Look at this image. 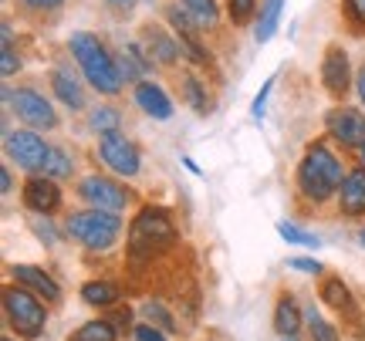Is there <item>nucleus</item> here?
Returning <instances> with one entry per match:
<instances>
[{
    "mask_svg": "<svg viewBox=\"0 0 365 341\" xmlns=\"http://www.w3.org/2000/svg\"><path fill=\"white\" fill-rule=\"evenodd\" d=\"M68 48H71V58L78 61L81 75L95 92L102 95H118L122 92V71H118V58H112V51L105 48L102 41L88 34V31H75L68 38Z\"/></svg>",
    "mask_w": 365,
    "mask_h": 341,
    "instance_id": "f257e3e1",
    "label": "nucleus"
},
{
    "mask_svg": "<svg viewBox=\"0 0 365 341\" xmlns=\"http://www.w3.org/2000/svg\"><path fill=\"white\" fill-rule=\"evenodd\" d=\"M349 172H341V162L325 142H312L298 162V189L312 203H325L341 189Z\"/></svg>",
    "mask_w": 365,
    "mask_h": 341,
    "instance_id": "f03ea898",
    "label": "nucleus"
},
{
    "mask_svg": "<svg viewBox=\"0 0 365 341\" xmlns=\"http://www.w3.org/2000/svg\"><path fill=\"white\" fill-rule=\"evenodd\" d=\"M65 234L71 240H78L85 250H108L122 234V220L108 210H81L71 213L65 224Z\"/></svg>",
    "mask_w": 365,
    "mask_h": 341,
    "instance_id": "7ed1b4c3",
    "label": "nucleus"
},
{
    "mask_svg": "<svg viewBox=\"0 0 365 341\" xmlns=\"http://www.w3.org/2000/svg\"><path fill=\"white\" fill-rule=\"evenodd\" d=\"M132 253L135 257H149L156 250H166L176 243V226H173L170 213L159 210V206H145L139 210V216L132 220V234H129Z\"/></svg>",
    "mask_w": 365,
    "mask_h": 341,
    "instance_id": "20e7f679",
    "label": "nucleus"
},
{
    "mask_svg": "<svg viewBox=\"0 0 365 341\" xmlns=\"http://www.w3.org/2000/svg\"><path fill=\"white\" fill-rule=\"evenodd\" d=\"M4 311H7V321L11 328L21 335V338L34 341L44 335V325H48V308L41 304V298H34L24 284L4 290Z\"/></svg>",
    "mask_w": 365,
    "mask_h": 341,
    "instance_id": "39448f33",
    "label": "nucleus"
},
{
    "mask_svg": "<svg viewBox=\"0 0 365 341\" xmlns=\"http://www.w3.org/2000/svg\"><path fill=\"white\" fill-rule=\"evenodd\" d=\"M4 102L14 108V115L21 118L24 125H31V129H54L58 125V115H54L51 102L44 98L41 92H34V88H4Z\"/></svg>",
    "mask_w": 365,
    "mask_h": 341,
    "instance_id": "423d86ee",
    "label": "nucleus"
},
{
    "mask_svg": "<svg viewBox=\"0 0 365 341\" xmlns=\"http://www.w3.org/2000/svg\"><path fill=\"white\" fill-rule=\"evenodd\" d=\"M7 156L27 172H44V162L51 156V145H44L34 129H17V132H7Z\"/></svg>",
    "mask_w": 365,
    "mask_h": 341,
    "instance_id": "0eeeda50",
    "label": "nucleus"
},
{
    "mask_svg": "<svg viewBox=\"0 0 365 341\" xmlns=\"http://www.w3.org/2000/svg\"><path fill=\"white\" fill-rule=\"evenodd\" d=\"M98 152H102L105 166H108L112 172L125 176V179L139 176V149H135V145H132L122 132H108V135H102Z\"/></svg>",
    "mask_w": 365,
    "mask_h": 341,
    "instance_id": "6e6552de",
    "label": "nucleus"
},
{
    "mask_svg": "<svg viewBox=\"0 0 365 341\" xmlns=\"http://www.w3.org/2000/svg\"><path fill=\"white\" fill-rule=\"evenodd\" d=\"M325 125H328V135H331L335 142L349 145V149H362L365 145V115L359 108H349V105L331 108L325 118Z\"/></svg>",
    "mask_w": 365,
    "mask_h": 341,
    "instance_id": "1a4fd4ad",
    "label": "nucleus"
},
{
    "mask_svg": "<svg viewBox=\"0 0 365 341\" xmlns=\"http://www.w3.org/2000/svg\"><path fill=\"white\" fill-rule=\"evenodd\" d=\"M78 193H81V199L91 203V210H108V213H118L132 199L122 186L112 183V179H105V176H88V179H81Z\"/></svg>",
    "mask_w": 365,
    "mask_h": 341,
    "instance_id": "9d476101",
    "label": "nucleus"
},
{
    "mask_svg": "<svg viewBox=\"0 0 365 341\" xmlns=\"http://www.w3.org/2000/svg\"><path fill=\"white\" fill-rule=\"evenodd\" d=\"M322 85L328 88V95H345L352 85V65H349V54L341 44H328L325 48V61H322Z\"/></svg>",
    "mask_w": 365,
    "mask_h": 341,
    "instance_id": "9b49d317",
    "label": "nucleus"
},
{
    "mask_svg": "<svg viewBox=\"0 0 365 341\" xmlns=\"http://www.w3.org/2000/svg\"><path fill=\"white\" fill-rule=\"evenodd\" d=\"M143 41H145V54H149L153 65H166V68L176 65V58H180V41H176V34H166V31L156 24H145Z\"/></svg>",
    "mask_w": 365,
    "mask_h": 341,
    "instance_id": "f8f14e48",
    "label": "nucleus"
},
{
    "mask_svg": "<svg viewBox=\"0 0 365 341\" xmlns=\"http://www.w3.org/2000/svg\"><path fill=\"white\" fill-rule=\"evenodd\" d=\"M24 206L34 213L58 210V206H61V193H58L54 179H48V176H31L24 183Z\"/></svg>",
    "mask_w": 365,
    "mask_h": 341,
    "instance_id": "ddd939ff",
    "label": "nucleus"
},
{
    "mask_svg": "<svg viewBox=\"0 0 365 341\" xmlns=\"http://www.w3.org/2000/svg\"><path fill=\"white\" fill-rule=\"evenodd\" d=\"M11 277L17 280V284H24L27 290L41 294L48 304L61 301V288H58V284L51 280V274H48V271H41V267H31V263H14Z\"/></svg>",
    "mask_w": 365,
    "mask_h": 341,
    "instance_id": "4468645a",
    "label": "nucleus"
},
{
    "mask_svg": "<svg viewBox=\"0 0 365 341\" xmlns=\"http://www.w3.org/2000/svg\"><path fill=\"white\" fill-rule=\"evenodd\" d=\"M135 105L143 108L145 115L159 118V122L173 118V102H170V95L163 92L156 81H139V85H135Z\"/></svg>",
    "mask_w": 365,
    "mask_h": 341,
    "instance_id": "2eb2a0df",
    "label": "nucleus"
},
{
    "mask_svg": "<svg viewBox=\"0 0 365 341\" xmlns=\"http://www.w3.org/2000/svg\"><path fill=\"white\" fill-rule=\"evenodd\" d=\"M339 203L349 216L365 213V169H352L345 176V183L339 189Z\"/></svg>",
    "mask_w": 365,
    "mask_h": 341,
    "instance_id": "dca6fc26",
    "label": "nucleus"
},
{
    "mask_svg": "<svg viewBox=\"0 0 365 341\" xmlns=\"http://www.w3.org/2000/svg\"><path fill=\"white\" fill-rule=\"evenodd\" d=\"M51 88H54V95H58V102H65L68 108L85 105V92H81L78 78H75L68 68H54L51 71Z\"/></svg>",
    "mask_w": 365,
    "mask_h": 341,
    "instance_id": "f3484780",
    "label": "nucleus"
},
{
    "mask_svg": "<svg viewBox=\"0 0 365 341\" xmlns=\"http://www.w3.org/2000/svg\"><path fill=\"white\" fill-rule=\"evenodd\" d=\"M281 14H284V0H264L261 4V11H257V24H254V41H257V44H267V41L277 34Z\"/></svg>",
    "mask_w": 365,
    "mask_h": 341,
    "instance_id": "a211bd4d",
    "label": "nucleus"
},
{
    "mask_svg": "<svg viewBox=\"0 0 365 341\" xmlns=\"http://www.w3.org/2000/svg\"><path fill=\"white\" fill-rule=\"evenodd\" d=\"M149 68H153V61H149V54H143L139 44H125V48L118 51V71H122L125 81H135V85H139Z\"/></svg>",
    "mask_w": 365,
    "mask_h": 341,
    "instance_id": "6ab92c4d",
    "label": "nucleus"
},
{
    "mask_svg": "<svg viewBox=\"0 0 365 341\" xmlns=\"http://www.w3.org/2000/svg\"><path fill=\"white\" fill-rule=\"evenodd\" d=\"M274 328H277V335H284V338L301 335V311H298V304H294L291 294H281V298H277V308H274Z\"/></svg>",
    "mask_w": 365,
    "mask_h": 341,
    "instance_id": "aec40b11",
    "label": "nucleus"
},
{
    "mask_svg": "<svg viewBox=\"0 0 365 341\" xmlns=\"http://www.w3.org/2000/svg\"><path fill=\"white\" fill-rule=\"evenodd\" d=\"M322 301L328 308H335V311H349V315H352V308H355L349 288L341 284V277H328L325 284H322Z\"/></svg>",
    "mask_w": 365,
    "mask_h": 341,
    "instance_id": "412c9836",
    "label": "nucleus"
},
{
    "mask_svg": "<svg viewBox=\"0 0 365 341\" xmlns=\"http://www.w3.org/2000/svg\"><path fill=\"white\" fill-rule=\"evenodd\" d=\"M81 298H85V304H91V308H108V304L118 301V288L115 284H105V280H88V284L81 288Z\"/></svg>",
    "mask_w": 365,
    "mask_h": 341,
    "instance_id": "4be33fe9",
    "label": "nucleus"
},
{
    "mask_svg": "<svg viewBox=\"0 0 365 341\" xmlns=\"http://www.w3.org/2000/svg\"><path fill=\"white\" fill-rule=\"evenodd\" d=\"M182 11L193 17L200 27H213L220 21V7H217V0H180Z\"/></svg>",
    "mask_w": 365,
    "mask_h": 341,
    "instance_id": "5701e85b",
    "label": "nucleus"
},
{
    "mask_svg": "<svg viewBox=\"0 0 365 341\" xmlns=\"http://www.w3.org/2000/svg\"><path fill=\"white\" fill-rule=\"evenodd\" d=\"M182 98L190 102V108H193L196 115H207L210 108H213V102L207 98V92H203V85H200L196 75H182Z\"/></svg>",
    "mask_w": 365,
    "mask_h": 341,
    "instance_id": "b1692460",
    "label": "nucleus"
},
{
    "mask_svg": "<svg viewBox=\"0 0 365 341\" xmlns=\"http://www.w3.org/2000/svg\"><path fill=\"white\" fill-rule=\"evenodd\" d=\"M277 234H281V240L294 243V247H308V250H318V247H322V240H318L314 234H304V230H298V226L287 224V220H281V224H277Z\"/></svg>",
    "mask_w": 365,
    "mask_h": 341,
    "instance_id": "393cba45",
    "label": "nucleus"
},
{
    "mask_svg": "<svg viewBox=\"0 0 365 341\" xmlns=\"http://www.w3.org/2000/svg\"><path fill=\"white\" fill-rule=\"evenodd\" d=\"M304 321H308V331H312V341H339V331L328 325L325 318L318 315V308H308L304 311Z\"/></svg>",
    "mask_w": 365,
    "mask_h": 341,
    "instance_id": "a878e982",
    "label": "nucleus"
},
{
    "mask_svg": "<svg viewBox=\"0 0 365 341\" xmlns=\"http://www.w3.org/2000/svg\"><path fill=\"white\" fill-rule=\"evenodd\" d=\"M44 176H48V179H65V176H71V159H68L65 149H54L51 145V156L44 162Z\"/></svg>",
    "mask_w": 365,
    "mask_h": 341,
    "instance_id": "bb28decb",
    "label": "nucleus"
},
{
    "mask_svg": "<svg viewBox=\"0 0 365 341\" xmlns=\"http://www.w3.org/2000/svg\"><path fill=\"white\" fill-rule=\"evenodd\" d=\"M75 341H115V328L108 321H88L78 328Z\"/></svg>",
    "mask_w": 365,
    "mask_h": 341,
    "instance_id": "cd10ccee",
    "label": "nucleus"
},
{
    "mask_svg": "<svg viewBox=\"0 0 365 341\" xmlns=\"http://www.w3.org/2000/svg\"><path fill=\"white\" fill-rule=\"evenodd\" d=\"M257 14V0H227V17H230V24H247L250 17Z\"/></svg>",
    "mask_w": 365,
    "mask_h": 341,
    "instance_id": "c85d7f7f",
    "label": "nucleus"
},
{
    "mask_svg": "<svg viewBox=\"0 0 365 341\" xmlns=\"http://www.w3.org/2000/svg\"><path fill=\"white\" fill-rule=\"evenodd\" d=\"M91 129L98 132V135L118 132V112L115 108H95V112H91Z\"/></svg>",
    "mask_w": 365,
    "mask_h": 341,
    "instance_id": "c756f323",
    "label": "nucleus"
},
{
    "mask_svg": "<svg viewBox=\"0 0 365 341\" xmlns=\"http://www.w3.org/2000/svg\"><path fill=\"white\" fill-rule=\"evenodd\" d=\"M143 315H145V321H149V325H156V328H163V331H173L176 328V325H173V318L166 315V308H163V304H145L143 308Z\"/></svg>",
    "mask_w": 365,
    "mask_h": 341,
    "instance_id": "7c9ffc66",
    "label": "nucleus"
},
{
    "mask_svg": "<svg viewBox=\"0 0 365 341\" xmlns=\"http://www.w3.org/2000/svg\"><path fill=\"white\" fill-rule=\"evenodd\" d=\"M274 81H277V75H271V78L264 81V85H261V92L254 95V102H250V115L257 118V122H261V118H264V112H267V98H271Z\"/></svg>",
    "mask_w": 365,
    "mask_h": 341,
    "instance_id": "2f4dec72",
    "label": "nucleus"
},
{
    "mask_svg": "<svg viewBox=\"0 0 365 341\" xmlns=\"http://www.w3.org/2000/svg\"><path fill=\"white\" fill-rule=\"evenodd\" d=\"M341 7H345V17L365 31V0H341Z\"/></svg>",
    "mask_w": 365,
    "mask_h": 341,
    "instance_id": "473e14b6",
    "label": "nucleus"
},
{
    "mask_svg": "<svg viewBox=\"0 0 365 341\" xmlns=\"http://www.w3.org/2000/svg\"><path fill=\"white\" fill-rule=\"evenodd\" d=\"M132 335H135V341H166V335H163L156 325H149V321H145V325H139Z\"/></svg>",
    "mask_w": 365,
    "mask_h": 341,
    "instance_id": "72a5a7b5",
    "label": "nucleus"
},
{
    "mask_svg": "<svg viewBox=\"0 0 365 341\" xmlns=\"http://www.w3.org/2000/svg\"><path fill=\"white\" fill-rule=\"evenodd\" d=\"M291 271H301V274H322V263L318 261H308V257H294V261H287Z\"/></svg>",
    "mask_w": 365,
    "mask_h": 341,
    "instance_id": "f704fd0d",
    "label": "nucleus"
},
{
    "mask_svg": "<svg viewBox=\"0 0 365 341\" xmlns=\"http://www.w3.org/2000/svg\"><path fill=\"white\" fill-rule=\"evenodd\" d=\"M17 68H21V58L14 54V44H4V65H0V71H4V75L11 78Z\"/></svg>",
    "mask_w": 365,
    "mask_h": 341,
    "instance_id": "c9c22d12",
    "label": "nucleus"
},
{
    "mask_svg": "<svg viewBox=\"0 0 365 341\" xmlns=\"http://www.w3.org/2000/svg\"><path fill=\"white\" fill-rule=\"evenodd\" d=\"M24 4L31 7V11H58L65 0H24Z\"/></svg>",
    "mask_w": 365,
    "mask_h": 341,
    "instance_id": "e433bc0d",
    "label": "nucleus"
},
{
    "mask_svg": "<svg viewBox=\"0 0 365 341\" xmlns=\"http://www.w3.org/2000/svg\"><path fill=\"white\" fill-rule=\"evenodd\" d=\"M355 92H359V98H362V105H365V65L359 71V78H355Z\"/></svg>",
    "mask_w": 365,
    "mask_h": 341,
    "instance_id": "4c0bfd02",
    "label": "nucleus"
},
{
    "mask_svg": "<svg viewBox=\"0 0 365 341\" xmlns=\"http://www.w3.org/2000/svg\"><path fill=\"white\" fill-rule=\"evenodd\" d=\"M38 236H41V240H48V243H54V234H51V224H38Z\"/></svg>",
    "mask_w": 365,
    "mask_h": 341,
    "instance_id": "58836bf2",
    "label": "nucleus"
},
{
    "mask_svg": "<svg viewBox=\"0 0 365 341\" xmlns=\"http://www.w3.org/2000/svg\"><path fill=\"white\" fill-rule=\"evenodd\" d=\"M108 4H112V7H118V11H122V14H129V11H132V4H135V0H108Z\"/></svg>",
    "mask_w": 365,
    "mask_h": 341,
    "instance_id": "ea45409f",
    "label": "nucleus"
},
{
    "mask_svg": "<svg viewBox=\"0 0 365 341\" xmlns=\"http://www.w3.org/2000/svg\"><path fill=\"white\" fill-rule=\"evenodd\" d=\"M0 186H4V193H11V172L0 169Z\"/></svg>",
    "mask_w": 365,
    "mask_h": 341,
    "instance_id": "a19ab883",
    "label": "nucleus"
},
{
    "mask_svg": "<svg viewBox=\"0 0 365 341\" xmlns=\"http://www.w3.org/2000/svg\"><path fill=\"white\" fill-rule=\"evenodd\" d=\"M182 166H186V169H190V172H196V176H203V172H200V166H196V162H193V159H190V156L182 159Z\"/></svg>",
    "mask_w": 365,
    "mask_h": 341,
    "instance_id": "79ce46f5",
    "label": "nucleus"
},
{
    "mask_svg": "<svg viewBox=\"0 0 365 341\" xmlns=\"http://www.w3.org/2000/svg\"><path fill=\"white\" fill-rule=\"evenodd\" d=\"M359 243H362V247H365V226H362V234H359Z\"/></svg>",
    "mask_w": 365,
    "mask_h": 341,
    "instance_id": "37998d69",
    "label": "nucleus"
},
{
    "mask_svg": "<svg viewBox=\"0 0 365 341\" xmlns=\"http://www.w3.org/2000/svg\"><path fill=\"white\" fill-rule=\"evenodd\" d=\"M362 162H365V145H362Z\"/></svg>",
    "mask_w": 365,
    "mask_h": 341,
    "instance_id": "c03bdc74",
    "label": "nucleus"
},
{
    "mask_svg": "<svg viewBox=\"0 0 365 341\" xmlns=\"http://www.w3.org/2000/svg\"><path fill=\"white\" fill-rule=\"evenodd\" d=\"M281 341H294V338H281Z\"/></svg>",
    "mask_w": 365,
    "mask_h": 341,
    "instance_id": "a18cd8bd",
    "label": "nucleus"
},
{
    "mask_svg": "<svg viewBox=\"0 0 365 341\" xmlns=\"http://www.w3.org/2000/svg\"><path fill=\"white\" fill-rule=\"evenodd\" d=\"M4 341H11V338H4Z\"/></svg>",
    "mask_w": 365,
    "mask_h": 341,
    "instance_id": "49530a36",
    "label": "nucleus"
}]
</instances>
